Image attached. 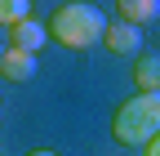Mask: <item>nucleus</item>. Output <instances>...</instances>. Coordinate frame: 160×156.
<instances>
[{
  "instance_id": "nucleus-1",
  "label": "nucleus",
  "mask_w": 160,
  "mask_h": 156,
  "mask_svg": "<svg viewBox=\"0 0 160 156\" xmlns=\"http://www.w3.org/2000/svg\"><path fill=\"white\" fill-rule=\"evenodd\" d=\"M107 18L98 5H58L49 13V36L62 49H93V45H102V36H107Z\"/></svg>"
},
{
  "instance_id": "nucleus-6",
  "label": "nucleus",
  "mask_w": 160,
  "mask_h": 156,
  "mask_svg": "<svg viewBox=\"0 0 160 156\" xmlns=\"http://www.w3.org/2000/svg\"><path fill=\"white\" fill-rule=\"evenodd\" d=\"M116 9H120L125 23L147 27V23H156V18H160V0H116Z\"/></svg>"
},
{
  "instance_id": "nucleus-10",
  "label": "nucleus",
  "mask_w": 160,
  "mask_h": 156,
  "mask_svg": "<svg viewBox=\"0 0 160 156\" xmlns=\"http://www.w3.org/2000/svg\"><path fill=\"white\" fill-rule=\"evenodd\" d=\"M31 156H58V152H31Z\"/></svg>"
},
{
  "instance_id": "nucleus-7",
  "label": "nucleus",
  "mask_w": 160,
  "mask_h": 156,
  "mask_svg": "<svg viewBox=\"0 0 160 156\" xmlns=\"http://www.w3.org/2000/svg\"><path fill=\"white\" fill-rule=\"evenodd\" d=\"M9 45H13V49H27V54H40V49H45V27L27 18V23L9 27Z\"/></svg>"
},
{
  "instance_id": "nucleus-9",
  "label": "nucleus",
  "mask_w": 160,
  "mask_h": 156,
  "mask_svg": "<svg viewBox=\"0 0 160 156\" xmlns=\"http://www.w3.org/2000/svg\"><path fill=\"white\" fill-rule=\"evenodd\" d=\"M147 156H160V134H156L151 143H147Z\"/></svg>"
},
{
  "instance_id": "nucleus-2",
  "label": "nucleus",
  "mask_w": 160,
  "mask_h": 156,
  "mask_svg": "<svg viewBox=\"0 0 160 156\" xmlns=\"http://www.w3.org/2000/svg\"><path fill=\"white\" fill-rule=\"evenodd\" d=\"M160 134V94H133L111 116V138L125 147H147Z\"/></svg>"
},
{
  "instance_id": "nucleus-8",
  "label": "nucleus",
  "mask_w": 160,
  "mask_h": 156,
  "mask_svg": "<svg viewBox=\"0 0 160 156\" xmlns=\"http://www.w3.org/2000/svg\"><path fill=\"white\" fill-rule=\"evenodd\" d=\"M27 13H31V0H0V23L5 27L27 23Z\"/></svg>"
},
{
  "instance_id": "nucleus-3",
  "label": "nucleus",
  "mask_w": 160,
  "mask_h": 156,
  "mask_svg": "<svg viewBox=\"0 0 160 156\" xmlns=\"http://www.w3.org/2000/svg\"><path fill=\"white\" fill-rule=\"evenodd\" d=\"M102 49L116 54V58L142 54V27H133V23H125V18H116V23L107 27V36H102Z\"/></svg>"
},
{
  "instance_id": "nucleus-5",
  "label": "nucleus",
  "mask_w": 160,
  "mask_h": 156,
  "mask_svg": "<svg viewBox=\"0 0 160 156\" xmlns=\"http://www.w3.org/2000/svg\"><path fill=\"white\" fill-rule=\"evenodd\" d=\"M133 85H138V94H160V54H138Z\"/></svg>"
},
{
  "instance_id": "nucleus-4",
  "label": "nucleus",
  "mask_w": 160,
  "mask_h": 156,
  "mask_svg": "<svg viewBox=\"0 0 160 156\" xmlns=\"http://www.w3.org/2000/svg\"><path fill=\"white\" fill-rule=\"evenodd\" d=\"M40 71V63H36V54H27V49H13V45H5V54H0V76H5L9 85H27L31 76Z\"/></svg>"
}]
</instances>
